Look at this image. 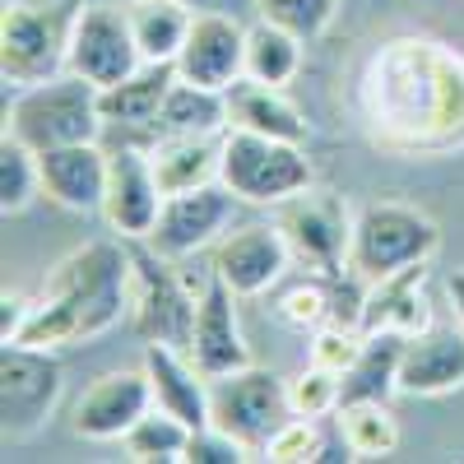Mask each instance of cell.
Wrapping results in <instances>:
<instances>
[{"label":"cell","instance_id":"obj_1","mask_svg":"<svg viewBox=\"0 0 464 464\" xmlns=\"http://www.w3.org/2000/svg\"><path fill=\"white\" fill-rule=\"evenodd\" d=\"M130 312V251L126 237L89 242L52 265L43 293L33 297V312L10 343L28 348H74L93 343L121 325Z\"/></svg>","mask_w":464,"mask_h":464},{"label":"cell","instance_id":"obj_2","mask_svg":"<svg viewBox=\"0 0 464 464\" xmlns=\"http://www.w3.org/2000/svg\"><path fill=\"white\" fill-rule=\"evenodd\" d=\"M84 0H5L0 14V74L5 89H33L70 70V37Z\"/></svg>","mask_w":464,"mask_h":464},{"label":"cell","instance_id":"obj_3","mask_svg":"<svg viewBox=\"0 0 464 464\" xmlns=\"http://www.w3.org/2000/svg\"><path fill=\"white\" fill-rule=\"evenodd\" d=\"M107 121L98 107V84L80 80V74H56L47 84L14 89L5 102V135L24 140L28 149H61V144H89L102 140Z\"/></svg>","mask_w":464,"mask_h":464},{"label":"cell","instance_id":"obj_4","mask_svg":"<svg viewBox=\"0 0 464 464\" xmlns=\"http://www.w3.org/2000/svg\"><path fill=\"white\" fill-rule=\"evenodd\" d=\"M441 246V227L432 214L404 200H372L353 214V242H348V275L376 284L409 265H428Z\"/></svg>","mask_w":464,"mask_h":464},{"label":"cell","instance_id":"obj_5","mask_svg":"<svg viewBox=\"0 0 464 464\" xmlns=\"http://www.w3.org/2000/svg\"><path fill=\"white\" fill-rule=\"evenodd\" d=\"M126 251H130V330L140 334V343H172L190 353L200 293L177 275L172 256H163L149 237H126Z\"/></svg>","mask_w":464,"mask_h":464},{"label":"cell","instance_id":"obj_6","mask_svg":"<svg viewBox=\"0 0 464 464\" xmlns=\"http://www.w3.org/2000/svg\"><path fill=\"white\" fill-rule=\"evenodd\" d=\"M218 181L237 196L242 205H284L302 190H312L316 168L306 159L297 140H275L256 130H227L223 135V159H218Z\"/></svg>","mask_w":464,"mask_h":464},{"label":"cell","instance_id":"obj_7","mask_svg":"<svg viewBox=\"0 0 464 464\" xmlns=\"http://www.w3.org/2000/svg\"><path fill=\"white\" fill-rule=\"evenodd\" d=\"M288 418H293L288 381L275 376L269 367L251 362V367H237V372L209 376V422L232 432L256 459H260L265 441L275 437Z\"/></svg>","mask_w":464,"mask_h":464},{"label":"cell","instance_id":"obj_8","mask_svg":"<svg viewBox=\"0 0 464 464\" xmlns=\"http://www.w3.org/2000/svg\"><path fill=\"white\" fill-rule=\"evenodd\" d=\"M65 391V372L52 348L5 343L0 353V432L5 446H24L47 428Z\"/></svg>","mask_w":464,"mask_h":464},{"label":"cell","instance_id":"obj_9","mask_svg":"<svg viewBox=\"0 0 464 464\" xmlns=\"http://www.w3.org/2000/svg\"><path fill=\"white\" fill-rule=\"evenodd\" d=\"M279 232L288 237V251L297 265L312 275H343L348 269V242H353V214H348L334 196H302L279 205Z\"/></svg>","mask_w":464,"mask_h":464},{"label":"cell","instance_id":"obj_10","mask_svg":"<svg viewBox=\"0 0 464 464\" xmlns=\"http://www.w3.org/2000/svg\"><path fill=\"white\" fill-rule=\"evenodd\" d=\"M168 190L153 172L149 144H116L107 149V196H102V218L116 237H149L153 223L163 214Z\"/></svg>","mask_w":464,"mask_h":464},{"label":"cell","instance_id":"obj_11","mask_svg":"<svg viewBox=\"0 0 464 464\" xmlns=\"http://www.w3.org/2000/svg\"><path fill=\"white\" fill-rule=\"evenodd\" d=\"M144 65L140 47H135V33H130V14L121 5H84L80 24H74L70 37V74L111 89L121 84L126 74H135Z\"/></svg>","mask_w":464,"mask_h":464},{"label":"cell","instance_id":"obj_12","mask_svg":"<svg viewBox=\"0 0 464 464\" xmlns=\"http://www.w3.org/2000/svg\"><path fill=\"white\" fill-rule=\"evenodd\" d=\"M288 265H293V251H288V237L279 232V223H246L214 242L209 269L237 297H260L288 275Z\"/></svg>","mask_w":464,"mask_h":464},{"label":"cell","instance_id":"obj_13","mask_svg":"<svg viewBox=\"0 0 464 464\" xmlns=\"http://www.w3.org/2000/svg\"><path fill=\"white\" fill-rule=\"evenodd\" d=\"M153 409V385L144 367L102 372L89 391L74 400L70 432L84 441H121L135 422Z\"/></svg>","mask_w":464,"mask_h":464},{"label":"cell","instance_id":"obj_14","mask_svg":"<svg viewBox=\"0 0 464 464\" xmlns=\"http://www.w3.org/2000/svg\"><path fill=\"white\" fill-rule=\"evenodd\" d=\"M232 205H237V196H232L223 181H209V186H196V190H177V196L163 200V214H159V223H153L149 242L172 260L196 256V251L214 246L227 232Z\"/></svg>","mask_w":464,"mask_h":464},{"label":"cell","instance_id":"obj_15","mask_svg":"<svg viewBox=\"0 0 464 464\" xmlns=\"http://www.w3.org/2000/svg\"><path fill=\"white\" fill-rule=\"evenodd\" d=\"M177 80L205 84V89H232L246 74V28L227 14H196L190 33L177 52Z\"/></svg>","mask_w":464,"mask_h":464},{"label":"cell","instance_id":"obj_16","mask_svg":"<svg viewBox=\"0 0 464 464\" xmlns=\"http://www.w3.org/2000/svg\"><path fill=\"white\" fill-rule=\"evenodd\" d=\"M190 358L205 376H223L251 367V343L237 321V293H232L214 269L200 284V306H196V339H190Z\"/></svg>","mask_w":464,"mask_h":464},{"label":"cell","instance_id":"obj_17","mask_svg":"<svg viewBox=\"0 0 464 464\" xmlns=\"http://www.w3.org/2000/svg\"><path fill=\"white\" fill-rule=\"evenodd\" d=\"M43 168V196L70 214H102V196H107V149L98 140L89 144H61V149H43L37 153Z\"/></svg>","mask_w":464,"mask_h":464},{"label":"cell","instance_id":"obj_18","mask_svg":"<svg viewBox=\"0 0 464 464\" xmlns=\"http://www.w3.org/2000/svg\"><path fill=\"white\" fill-rule=\"evenodd\" d=\"M464 391V325H428L404 339L400 395H455Z\"/></svg>","mask_w":464,"mask_h":464},{"label":"cell","instance_id":"obj_19","mask_svg":"<svg viewBox=\"0 0 464 464\" xmlns=\"http://www.w3.org/2000/svg\"><path fill=\"white\" fill-rule=\"evenodd\" d=\"M149 385H153V404L177 413L190 428H205L209 422V376L196 367V358L186 348L172 343H144V362Z\"/></svg>","mask_w":464,"mask_h":464},{"label":"cell","instance_id":"obj_20","mask_svg":"<svg viewBox=\"0 0 464 464\" xmlns=\"http://www.w3.org/2000/svg\"><path fill=\"white\" fill-rule=\"evenodd\" d=\"M432 325V306H428V265H409L391 279L367 284L362 297V334L367 330H400L418 334Z\"/></svg>","mask_w":464,"mask_h":464},{"label":"cell","instance_id":"obj_21","mask_svg":"<svg viewBox=\"0 0 464 464\" xmlns=\"http://www.w3.org/2000/svg\"><path fill=\"white\" fill-rule=\"evenodd\" d=\"M172 84H177V65L144 61L135 74H126L121 84L98 89L102 121L111 130H153V126H159V111H163Z\"/></svg>","mask_w":464,"mask_h":464},{"label":"cell","instance_id":"obj_22","mask_svg":"<svg viewBox=\"0 0 464 464\" xmlns=\"http://www.w3.org/2000/svg\"><path fill=\"white\" fill-rule=\"evenodd\" d=\"M227 130H256V135H275V140H306V116L297 111V102L260 80H242L227 89Z\"/></svg>","mask_w":464,"mask_h":464},{"label":"cell","instance_id":"obj_23","mask_svg":"<svg viewBox=\"0 0 464 464\" xmlns=\"http://www.w3.org/2000/svg\"><path fill=\"white\" fill-rule=\"evenodd\" d=\"M149 159L159 172L163 190H196L218 181V159H223V135H153Z\"/></svg>","mask_w":464,"mask_h":464},{"label":"cell","instance_id":"obj_24","mask_svg":"<svg viewBox=\"0 0 464 464\" xmlns=\"http://www.w3.org/2000/svg\"><path fill=\"white\" fill-rule=\"evenodd\" d=\"M400 330H367L353 367L343 372V404L358 400H391L400 391V358H404Z\"/></svg>","mask_w":464,"mask_h":464},{"label":"cell","instance_id":"obj_25","mask_svg":"<svg viewBox=\"0 0 464 464\" xmlns=\"http://www.w3.org/2000/svg\"><path fill=\"white\" fill-rule=\"evenodd\" d=\"M227 89H205L177 80L168 89V102L159 111L153 135H227Z\"/></svg>","mask_w":464,"mask_h":464},{"label":"cell","instance_id":"obj_26","mask_svg":"<svg viewBox=\"0 0 464 464\" xmlns=\"http://www.w3.org/2000/svg\"><path fill=\"white\" fill-rule=\"evenodd\" d=\"M126 14H130V33H135L140 56L153 61V65L177 61L186 33H190V19H196L181 0H130Z\"/></svg>","mask_w":464,"mask_h":464},{"label":"cell","instance_id":"obj_27","mask_svg":"<svg viewBox=\"0 0 464 464\" xmlns=\"http://www.w3.org/2000/svg\"><path fill=\"white\" fill-rule=\"evenodd\" d=\"M302 37L269 24V19H256L246 28V80H260V84H293L297 70H302Z\"/></svg>","mask_w":464,"mask_h":464},{"label":"cell","instance_id":"obj_28","mask_svg":"<svg viewBox=\"0 0 464 464\" xmlns=\"http://www.w3.org/2000/svg\"><path fill=\"white\" fill-rule=\"evenodd\" d=\"M339 441L353 459H385L400 446V422L385 400H358V404H339Z\"/></svg>","mask_w":464,"mask_h":464},{"label":"cell","instance_id":"obj_29","mask_svg":"<svg viewBox=\"0 0 464 464\" xmlns=\"http://www.w3.org/2000/svg\"><path fill=\"white\" fill-rule=\"evenodd\" d=\"M186 441H190V422H181L177 413H168L159 404L121 437L126 459H135V464H181Z\"/></svg>","mask_w":464,"mask_h":464},{"label":"cell","instance_id":"obj_30","mask_svg":"<svg viewBox=\"0 0 464 464\" xmlns=\"http://www.w3.org/2000/svg\"><path fill=\"white\" fill-rule=\"evenodd\" d=\"M275 312H279L284 325H293L302 334L330 325L339 316V275H306L302 284H293V288L279 293Z\"/></svg>","mask_w":464,"mask_h":464},{"label":"cell","instance_id":"obj_31","mask_svg":"<svg viewBox=\"0 0 464 464\" xmlns=\"http://www.w3.org/2000/svg\"><path fill=\"white\" fill-rule=\"evenodd\" d=\"M37 196H43V168H37V149L24 140L5 135L0 140V209L24 214Z\"/></svg>","mask_w":464,"mask_h":464},{"label":"cell","instance_id":"obj_32","mask_svg":"<svg viewBox=\"0 0 464 464\" xmlns=\"http://www.w3.org/2000/svg\"><path fill=\"white\" fill-rule=\"evenodd\" d=\"M260 459H269V464H306V459H334V455L321 437V418H297L293 413L284 428L265 441Z\"/></svg>","mask_w":464,"mask_h":464},{"label":"cell","instance_id":"obj_33","mask_svg":"<svg viewBox=\"0 0 464 464\" xmlns=\"http://www.w3.org/2000/svg\"><path fill=\"white\" fill-rule=\"evenodd\" d=\"M288 404H293L297 418H325V413H339V404H343V376L330 372V367L306 362V372L288 381Z\"/></svg>","mask_w":464,"mask_h":464},{"label":"cell","instance_id":"obj_34","mask_svg":"<svg viewBox=\"0 0 464 464\" xmlns=\"http://www.w3.org/2000/svg\"><path fill=\"white\" fill-rule=\"evenodd\" d=\"M334 5L339 0H256V14L288 28V33H297L302 43H312V37H321L330 28Z\"/></svg>","mask_w":464,"mask_h":464},{"label":"cell","instance_id":"obj_35","mask_svg":"<svg viewBox=\"0 0 464 464\" xmlns=\"http://www.w3.org/2000/svg\"><path fill=\"white\" fill-rule=\"evenodd\" d=\"M358 348H362V330H358V325L330 321V325L312 330V362H316V367H330V372H339V376L353 367Z\"/></svg>","mask_w":464,"mask_h":464},{"label":"cell","instance_id":"obj_36","mask_svg":"<svg viewBox=\"0 0 464 464\" xmlns=\"http://www.w3.org/2000/svg\"><path fill=\"white\" fill-rule=\"evenodd\" d=\"M242 459H256V455L232 432L214 428V422L190 428V441H186V455H181V464H242Z\"/></svg>","mask_w":464,"mask_h":464},{"label":"cell","instance_id":"obj_37","mask_svg":"<svg viewBox=\"0 0 464 464\" xmlns=\"http://www.w3.org/2000/svg\"><path fill=\"white\" fill-rule=\"evenodd\" d=\"M28 312H33V297H24V293H10V288H5V297H0V339L10 343V339L24 330Z\"/></svg>","mask_w":464,"mask_h":464},{"label":"cell","instance_id":"obj_38","mask_svg":"<svg viewBox=\"0 0 464 464\" xmlns=\"http://www.w3.org/2000/svg\"><path fill=\"white\" fill-rule=\"evenodd\" d=\"M446 297L455 306V321L464 325V269H450V275H446Z\"/></svg>","mask_w":464,"mask_h":464}]
</instances>
